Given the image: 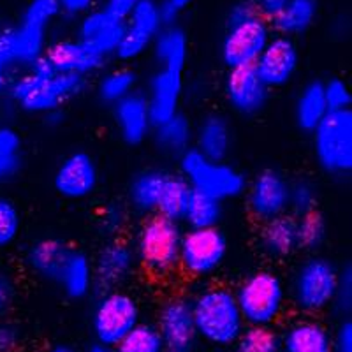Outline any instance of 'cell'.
<instances>
[{
  "mask_svg": "<svg viewBox=\"0 0 352 352\" xmlns=\"http://www.w3.org/2000/svg\"><path fill=\"white\" fill-rule=\"evenodd\" d=\"M85 88L87 78L56 72L43 56L36 64L18 72L6 94L21 111L44 116L60 111L69 100L81 96Z\"/></svg>",
  "mask_w": 352,
  "mask_h": 352,
  "instance_id": "6da1fadb",
  "label": "cell"
},
{
  "mask_svg": "<svg viewBox=\"0 0 352 352\" xmlns=\"http://www.w3.org/2000/svg\"><path fill=\"white\" fill-rule=\"evenodd\" d=\"M182 236V222L166 219L159 213L146 215L132 240L140 268L153 278H168L178 272Z\"/></svg>",
  "mask_w": 352,
  "mask_h": 352,
  "instance_id": "3957f363",
  "label": "cell"
},
{
  "mask_svg": "<svg viewBox=\"0 0 352 352\" xmlns=\"http://www.w3.org/2000/svg\"><path fill=\"white\" fill-rule=\"evenodd\" d=\"M159 11H160V18H162V23L166 25H176L178 23V18H180L182 11L180 9H176L175 6L169 4L168 0H159Z\"/></svg>",
  "mask_w": 352,
  "mask_h": 352,
  "instance_id": "f5cc1de1",
  "label": "cell"
},
{
  "mask_svg": "<svg viewBox=\"0 0 352 352\" xmlns=\"http://www.w3.org/2000/svg\"><path fill=\"white\" fill-rule=\"evenodd\" d=\"M155 326L166 352H194L199 338L188 298L173 296L166 300L159 308Z\"/></svg>",
  "mask_w": 352,
  "mask_h": 352,
  "instance_id": "4fadbf2b",
  "label": "cell"
},
{
  "mask_svg": "<svg viewBox=\"0 0 352 352\" xmlns=\"http://www.w3.org/2000/svg\"><path fill=\"white\" fill-rule=\"evenodd\" d=\"M192 188L187 184L180 173H166L164 185L160 190V199L157 204V212L159 215L166 219L182 222L184 219L185 208H187L188 199H190Z\"/></svg>",
  "mask_w": 352,
  "mask_h": 352,
  "instance_id": "1f68e13d",
  "label": "cell"
},
{
  "mask_svg": "<svg viewBox=\"0 0 352 352\" xmlns=\"http://www.w3.org/2000/svg\"><path fill=\"white\" fill-rule=\"evenodd\" d=\"M273 36L272 23L256 16L226 28L220 41V58L228 69L254 65Z\"/></svg>",
  "mask_w": 352,
  "mask_h": 352,
  "instance_id": "30bf717a",
  "label": "cell"
},
{
  "mask_svg": "<svg viewBox=\"0 0 352 352\" xmlns=\"http://www.w3.org/2000/svg\"><path fill=\"white\" fill-rule=\"evenodd\" d=\"M322 92H324L326 104L329 111H344L351 109L352 94L349 85L342 78H331L328 81H322Z\"/></svg>",
  "mask_w": 352,
  "mask_h": 352,
  "instance_id": "60d3db41",
  "label": "cell"
},
{
  "mask_svg": "<svg viewBox=\"0 0 352 352\" xmlns=\"http://www.w3.org/2000/svg\"><path fill=\"white\" fill-rule=\"evenodd\" d=\"M257 248L273 261H284L300 250L298 247L296 217L291 213L276 217L261 224L257 232Z\"/></svg>",
  "mask_w": 352,
  "mask_h": 352,
  "instance_id": "d4e9b609",
  "label": "cell"
},
{
  "mask_svg": "<svg viewBox=\"0 0 352 352\" xmlns=\"http://www.w3.org/2000/svg\"><path fill=\"white\" fill-rule=\"evenodd\" d=\"M234 144L231 120L220 113L203 116L194 127V148L213 160H226Z\"/></svg>",
  "mask_w": 352,
  "mask_h": 352,
  "instance_id": "cb8c5ba5",
  "label": "cell"
},
{
  "mask_svg": "<svg viewBox=\"0 0 352 352\" xmlns=\"http://www.w3.org/2000/svg\"><path fill=\"white\" fill-rule=\"evenodd\" d=\"M340 268L331 259L312 254L301 261L287 284L289 305L301 316H319L331 310Z\"/></svg>",
  "mask_w": 352,
  "mask_h": 352,
  "instance_id": "5b68a950",
  "label": "cell"
},
{
  "mask_svg": "<svg viewBox=\"0 0 352 352\" xmlns=\"http://www.w3.org/2000/svg\"><path fill=\"white\" fill-rule=\"evenodd\" d=\"M127 224V212L122 203H109L99 215V229L106 238H118Z\"/></svg>",
  "mask_w": 352,
  "mask_h": 352,
  "instance_id": "ab89813d",
  "label": "cell"
},
{
  "mask_svg": "<svg viewBox=\"0 0 352 352\" xmlns=\"http://www.w3.org/2000/svg\"><path fill=\"white\" fill-rule=\"evenodd\" d=\"M21 141L20 132L12 129L11 125H0V150L9 153H21Z\"/></svg>",
  "mask_w": 352,
  "mask_h": 352,
  "instance_id": "c3c4849f",
  "label": "cell"
},
{
  "mask_svg": "<svg viewBox=\"0 0 352 352\" xmlns=\"http://www.w3.org/2000/svg\"><path fill=\"white\" fill-rule=\"evenodd\" d=\"M282 352H333L331 329L316 316L291 320L280 333Z\"/></svg>",
  "mask_w": 352,
  "mask_h": 352,
  "instance_id": "603a6c76",
  "label": "cell"
},
{
  "mask_svg": "<svg viewBox=\"0 0 352 352\" xmlns=\"http://www.w3.org/2000/svg\"><path fill=\"white\" fill-rule=\"evenodd\" d=\"M180 175L196 192L208 194L220 201L241 197L247 188V176L226 160H213L196 148H188L178 157Z\"/></svg>",
  "mask_w": 352,
  "mask_h": 352,
  "instance_id": "8992f818",
  "label": "cell"
},
{
  "mask_svg": "<svg viewBox=\"0 0 352 352\" xmlns=\"http://www.w3.org/2000/svg\"><path fill=\"white\" fill-rule=\"evenodd\" d=\"M184 72L157 69L148 80V90L144 94L148 102L153 125L168 120L180 113L184 99Z\"/></svg>",
  "mask_w": 352,
  "mask_h": 352,
  "instance_id": "7402d4cb",
  "label": "cell"
},
{
  "mask_svg": "<svg viewBox=\"0 0 352 352\" xmlns=\"http://www.w3.org/2000/svg\"><path fill=\"white\" fill-rule=\"evenodd\" d=\"M222 217H224V201L192 190L182 222L187 226V229L219 228Z\"/></svg>",
  "mask_w": 352,
  "mask_h": 352,
  "instance_id": "d6a6232c",
  "label": "cell"
},
{
  "mask_svg": "<svg viewBox=\"0 0 352 352\" xmlns=\"http://www.w3.org/2000/svg\"><path fill=\"white\" fill-rule=\"evenodd\" d=\"M298 247L305 252L316 254L328 238V222L324 215L317 210L308 212L305 215L296 217Z\"/></svg>",
  "mask_w": 352,
  "mask_h": 352,
  "instance_id": "e575fe53",
  "label": "cell"
},
{
  "mask_svg": "<svg viewBox=\"0 0 352 352\" xmlns=\"http://www.w3.org/2000/svg\"><path fill=\"white\" fill-rule=\"evenodd\" d=\"M168 2H169V4H173V6H175L176 9H180V11L184 12L185 9L188 8V6L192 4L194 0H168Z\"/></svg>",
  "mask_w": 352,
  "mask_h": 352,
  "instance_id": "6f0895ef",
  "label": "cell"
},
{
  "mask_svg": "<svg viewBox=\"0 0 352 352\" xmlns=\"http://www.w3.org/2000/svg\"><path fill=\"white\" fill-rule=\"evenodd\" d=\"M222 90L229 108L241 116L259 115L268 104L270 88L254 65L228 69Z\"/></svg>",
  "mask_w": 352,
  "mask_h": 352,
  "instance_id": "2e32d148",
  "label": "cell"
},
{
  "mask_svg": "<svg viewBox=\"0 0 352 352\" xmlns=\"http://www.w3.org/2000/svg\"><path fill=\"white\" fill-rule=\"evenodd\" d=\"M234 352H282L280 331L275 326H245L234 342Z\"/></svg>",
  "mask_w": 352,
  "mask_h": 352,
  "instance_id": "d590c367",
  "label": "cell"
},
{
  "mask_svg": "<svg viewBox=\"0 0 352 352\" xmlns=\"http://www.w3.org/2000/svg\"><path fill=\"white\" fill-rule=\"evenodd\" d=\"M159 69L184 72L188 60V36L180 25H166L159 30L150 48Z\"/></svg>",
  "mask_w": 352,
  "mask_h": 352,
  "instance_id": "484cf974",
  "label": "cell"
},
{
  "mask_svg": "<svg viewBox=\"0 0 352 352\" xmlns=\"http://www.w3.org/2000/svg\"><path fill=\"white\" fill-rule=\"evenodd\" d=\"M23 345V331L16 322L0 319V352H20Z\"/></svg>",
  "mask_w": 352,
  "mask_h": 352,
  "instance_id": "ee69618b",
  "label": "cell"
},
{
  "mask_svg": "<svg viewBox=\"0 0 352 352\" xmlns=\"http://www.w3.org/2000/svg\"><path fill=\"white\" fill-rule=\"evenodd\" d=\"M58 287L62 289L65 296L72 301L87 300L96 289V278H94V261L85 252L74 248L65 264L64 273L60 276Z\"/></svg>",
  "mask_w": 352,
  "mask_h": 352,
  "instance_id": "83f0119b",
  "label": "cell"
},
{
  "mask_svg": "<svg viewBox=\"0 0 352 352\" xmlns=\"http://www.w3.org/2000/svg\"><path fill=\"white\" fill-rule=\"evenodd\" d=\"M197 338L215 347H232L245 329L234 289L206 285L190 300Z\"/></svg>",
  "mask_w": 352,
  "mask_h": 352,
  "instance_id": "7a4b0ae2",
  "label": "cell"
},
{
  "mask_svg": "<svg viewBox=\"0 0 352 352\" xmlns=\"http://www.w3.org/2000/svg\"><path fill=\"white\" fill-rule=\"evenodd\" d=\"M287 2L289 0H254L259 16H263L264 20L268 21H272L275 16H278V12L285 8Z\"/></svg>",
  "mask_w": 352,
  "mask_h": 352,
  "instance_id": "f907efd6",
  "label": "cell"
},
{
  "mask_svg": "<svg viewBox=\"0 0 352 352\" xmlns=\"http://www.w3.org/2000/svg\"><path fill=\"white\" fill-rule=\"evenodd\" d=\"M164 27L159 0H140L125 16V28L115 56L122 62H134L150 52L160 28Z\"/></svg>",
  "mask_w": 352,
  "mask_h": 352,
  "instance_id": "7c38bea8",
  "label": "cell"
},
{
  "mask_svg": "<svg viewBox=\"0 0 352 352\" xmlns=\"http://www.w3.org/2000/svg\"><path fill=\"white\" fill-rule=\"evenodd\" d=\"M166 173L168 171L164 169L148 168L134 175L127 190L129 204L134 212L141 213V215H152L157 212Z\"/></svg>",
  "mask_w": 352,
  "mask_h": 352,
  "instance_id": "f1b7e54d",
  "label": "cell"
},
{
  "mask_svg": "<svg viewBox=\"0 0 352 352\" xmlns=\"http://www.w3.org/2000/svg\"><path fill=\"white\" fill-rule=\"evenodd\" d=\"M97 0H58L60 12L69 18H81L85 12L96 8Z\"/></svg>",
  "mask_w": 352,
  "mask_h": 352,
  "instance_id": "681fc988",
  "label": "cell"
},
{
  "mask_svg": "<svg viewBox=\"0 0 352 352\" xmlns=\"http://www.w3.org/2000/svg\"><path fill=\"white\" fill-rule=\"evenodd\" d=\"M85 352H115V347L111 345H106V344H100V342H92V344L88 345L85 349Z\"/></svg>",
  "mask_w": 352,
  "mask_h": 352,
  "instance_id": "11a10c76",
  "label": "cell"
},
{
  "mask_svg": "<svg viewBox=\"0 0 352 352\" xmlns=\"http://www.w3.org/2000/svg\"><path fill=\"white\" fill-rule=\"evenodd\" d=\"M141 322V307L124 289L100 292L90 316V329L100 344L115 347L129 331Z\"/></svg>",
  "mask_w": 352,
  "mask_h": 352,
  "instance_id": "ba28073f",
  "label": "cell"
},
{
  "mask_svg": "<svg viewBox=\"0 0 352 352\" xmlns=\"http://www.w3.org/2000/svg\"><path fill=\"white\" fill-rule=\"evenodd\" d=\"M99 185V168L90 153L72 152L53 173V187L64 199L81 201L92 196Z\"/></svg>",
  "mask_w": 352,
  "mask_h": 352,
  "instance_id": "9a60e30c",
  "label": "cell"
},
{
  "mask_svg": "<svg viewBox=\"0 0 352 352\" xmlns=\"http://www.w3.org/2000/svg\"><path fill=\"white\" fill-rule=\"evenodd\" d=\"M41 352H78V351L67 344H55V345H52V347L44 349V351H41Z\"/></svg>",
  "mask_w": 352,
  "mask_h": 352,
  "instance_id": "9f6ffc18",
  "label": "cell"
},
{
  "mask_svg": "<svg viewBox=\"0 0 352 352\" xmlns=\"http://www.w3.org/2000/svg\"><path fill=\"white\" fill-rule=\"evenodd\" d=\"M140 0H104V8L108 11H111L113 14H116L118 18L127 16L129 12L132 11V8L138 4Z\"/></svg>",
  "mask_w": 352,
  "mask_h": 352,
  "instance_id": "816d5d0a",
  "label": "cell"
},
{
  "mask_svg": "<svg viewBox=\"0 0 352 352\" xmlns=\"http://www.w3.org/2000/svg\"><path fill=\"white\" fill-rule=\"evenodd\" d=\"M115 352H166L162 338L155 324L140 322L136 328L129 331L118 344Z\"/></svg>",
  "mask_w": 352,
  "mask_h": 352,
  "instance_id": "8d00e7d4",
  "label": "cell"
},
{
  "mask_svg": "<svg viewBox=\"0 0 352 352\" xmlns=\"http://www.w3.org/2000/svg\"><path fill=\"white\" fill-rule=\"evenodd\" d=\"M291 180L278 169H263L247 184L243 196L247 208L257 222H268L289 213Z\"/></svg>",
  "mask_w": 352,
  "mask_h": 352,
  "instance_id": "8fae6325",
  "label": "cell"
},
{
  "mask_svg": "<svg viewBox=\"0 0 352 352\" xmlns=\"http://www.w3.org/2000/svg\"><path fill=\"white\" fill-rule=\"evenodd\" d=\"M328 113L329 109L326 104L324 92H322V81L312 80L303 85L294 100V122L298 129L312 134L314 129Z\"/></svg>",
  "mask_w": 352,
  "mask_h": 352,
  "instance_id": "4dcf8cb0",
  "label": "cell"
},
{
  "mask_svg": "<svg viewBox=\"0 0 352 352\" xmlns=\"http://www.w3.org/2000/svg\"><path fill=\"white\" fill-rule=\"evenodd\" d=\"M138 74L129 67H116L106 71L97 83V97L100 102L113 106L118 100L125 99L132 92H136Z\"/></svg>",
  "mask_w": 352,
  "mask_h": 352,
  "instance_id": "836d02e7",
  "label": "cell"
},
{
  "mask_svg": "<svg viewBox=\"0 0 352 352\" xmlns=\"http://www.w3.org/2000/svg\"><path fill=\"white\" fill-rule=\"evenodd\" d=\"M352 307V272L351 266L340 268V276H338V287H336L335 303L333 310L340 312L342 316H347Z\"/></svg>",
  "mask_w": 352,
  "mask_h": 352,
  "instance_id": "7bdbcfd3",
  "label": "cell"
},
{
  "mask_svg": "<svg viewBox=\"0 0 352 352\" xmlns=\"http://www.w3.org/2000/svg\"><path fill=\"white\" fill-rule=\"evenodd\" d=\"M21 212L14 201L0 196V248L11 247L21 231Z\"/></svg>",
  "mask_w": 352,
  "mask_h": 352,
  "instance_id": "f35d334b",
  "label": "cell"
},
{
  "mask_svg": "<svg viewBox=\"0 0 352 352\" xmlns=\"http://www.w3.org/2000/svg\"><path fill=\"white\" fill-rule=\"evenodd\" d=\"M21 168H23L21 153H9L0 150V185L14 180Z\"/></svg>",
  "mask_w": 352,
  "mask_h": 352,
  "instance_id": "bcb514c9",
  "label": "cell"
},
{
  "mask_svg": "<svg viewBox=\"0 0 352 352\" xmlns=\"http://www.w3.org/2000/svg\"><path fill=\"white\" fill-rule=\"evenodd\" d=\"M229 254V240L220 228L187 229L180 245L178 270L194 280H206L220 272Z\"/></svg>",
  "mask_w": 352,
  "mask_h": 352,
  "instance_id": "9c48e42d",
  "label": "cell"
},
{
  "mask_svg": "<svg viewBox=\"0 0 352 352\" xmlns=\"http://www.w3.org/2000/svg\"><path fill=\"white\" fill-rule=\"evenodd\" d=\"M333 336V352H352V322L344 319L336 326Z\"/></svg>",
  "mask_w": 352,
  "mask_h": 352,
  "instance_id": "7dc6e473",
  "label": "cell"
},
{
  "mask_svg": "<svg viewBox=\"0 0 352 352\" xmlns=\"http://www.w3.org/2000/svg\"><path fill=\"white\" fill-rule=\"evenodd\" d=\"M4 25H2V21H0V34H2V30H4Z\"/></svg>",
  "mask_w": 352,
  "mask_h": 352,
  "instance_id": "680465c9",
  "label": "cell"
},
{
  "mask_svg": "<svg viewBox=\"0 0 352 352\" xmlns=\"http://www.w3.org/2000/svg\"><path fill=\"white\" fill-rule=\"evenodd\" d=\"M72 250L74 247L62 238H41L27 248L25 264L36 278L58 285Z\"/></svg>",
  "mask_w": 352,
  "mask_h": 352,
  "instance_id": "44dd1931",
  "label": "cell"
},
{
  "mask_svg": "<svg viewBox=\"0 0 352 352\" xmlns=\"http://www.w3.org/2000/svg\"><path fill=\"white\" fill-rule=\"evenodd\" d=\"M256 16H259V12H257L254 0H236V2L228 9V14H226V27L243 23V21L252 20V18Z\"/></svg>",
  "mask_w": 352,
  "mask_h": 352,
  "instance_id": "f6af8a7d",
  "label": "cell"
},
{
  "mask_svg": "<svg viewBox=\"0 0 352 352\" xmlns=\"http://www.w3.org/2000/svg\"><path fill=\"white\" fill-rule=\"evenodd\" d=\"M314 155L326 175L342 178L352 169V111H329L312 131Z\"/></svg>",
  "mask_w": 352,
  "mask_h": 352,
  "instance_id": "52a82bcc",
  "label": "cell"
},
{
  "mask_svg": "<svg viewBox=\"0 0 352 352\" xmlns=\"http://www.w3.org/2000/svg\"><path fill=\"white\" fill-rule=\"evenodd\" d=\"M234 296L247 326H275L289 307L287 282L270 268L245 275L234 287Z\"/></svg>",
  "mask_w": 352,
  "mask_h": 352,
  "instance_id": "277c9868",
  "label": "cell"
},
{
  "mask_svg": "<svg viewBox=\"0 0 352 352\" xmlns=\"http://www.w3.org/2000/svg\"><path fill=\"white\" fill-rule=\"evenodd\" d=\"M150 138L162 153L169 157H180L194 146V124L187 115L176 113L168 120L153 125Z\"/></svg>",
  "mask_w": 352,
  "mask_h": 352,
  "instance_id": "4316f807",
  "label": "cell"
},
{
  "mask_svg": "<svg viewBox=\"0 0 352 352\" xmlns=\"http://www.w3.org/2000/svg\"><path fill=\"white\" fill-rule=\"evenodd\" d=\"M18 300V280L9 270L0 268V319H8Z\"/></svg>",
  "mask_w": 352,
  "mask_h": 352,
  "instance_id": "b9f144b4",
  "label": "cell"
},
{
  "mask_svg": "<svg viewBox=\"0 0 352 352\" xmlns=\"http://www.w3.org/2000/svg\"><path fill=\"white\" fill-rule=\"evenodd\" d=\"M44 58L55 69L56 72L76 74V76L88 78L104 69L106 58L87 43L74 37V39H58L48 44Z\"/></svg>",
  "mask_w": 352,
  "mask_h": 352,
  "instance_id": "ac0fdd59",
  "label": "cell"
},
{
  "mask_svg": "<svg viewBox=\"0 0 352 352\" xmlns=\"http://www.w3.org/2000/svg\"><path fill=\"white\" fill-rule=\"evenodd\" d=\"M319 16L317 0H289L285 8L270 23L276 34L287 37H300L307 34Z\"/></svg>",
  "mask_w": 352,
  "mask_h": 352,
  "instance_id": "f546056e",
  "label": "cell"
},
{
  "mask_svg": "<svg viewBox=\"0 0 352 352\" xmlns=\"http://www.w3.org/2000/svg\"><path fill=\"white\" fill-rule=\"evenodd\" d=\"M113 118L118 136L125 144L138 146L152 136L153 120L143 92L136 90L113 104Z\"/></svg>",
  "mask_w": 352,
  "mask_h": 352,
  "instance_id": "ffe728a7",
  "label": "cell"
},
{
  "mask_svg": "<svg viewBox=\"0 0 352 352\" xmlns=\"http://www.w3.org/2000/svg\"><path fill=\"white\" fill-rule=\"evenodd\" d=\"M140 268L131 241L111 238L94 259V278L99 292L122 289Z\"/></svg>",
  "mask_w": 352,
  "mask_h": 352,
  "instance_id": "5bb4252c",
  "label": "cell"
},
{
  "mask_svg": "<svg viewBox=\"0 0 352 352\" xmlns=\"http://www.w3.org/2000/svg\"><path fill=\"white\" fill-rule=\"evenodd\" d=\"M254 67L270 90L287 87L300 69V50L296 41L292 37L273 34Z\"/></svg>",
  "mask_w": 352,
  "mask_h": 352,
  "instance_id": "e0dca14e",
  "label": "cell"
},
{
  "mask_svg": "<svg viewBox=\"0 0 352 352\" xmlns=\"http://www.w3.org/2000/svg\"><path fill=\"white\" fill-rule=\"evenodd\" d=\"M44 118H46V124H48L50 127L60 125L62 122H64V115H62V109H60V111L48 113V115H44Z\"/></svg>",
  "mask_w": 352,
  "mask_h": 352,
  "instance_id": "db71d44e",
  "label": "cell"
},
{
  "mask_svg": "<svg viewBox=\"0 0 352 352\" xmlns=\"http://www.w3.org/2000/svg\"><path fill=\"white\" fill-rule=\"evenodd\" d=\"M319 203V188L308 178H298L291 182L289 188V213L294 217H301L308 212L317 210Z\"/></svg>",
  "mask_w": 352,
  "mask_h": 352,
  "instance_id": "74e56055",
  "label": "cell"
},
{
  "mask_svg": "<svg viewBox=\"0 0 352 352\" xmlns=\"http://www.w3.org/2000/svg\"><path fill=\"white\" fill-rule=\"evenodd\" d=\"M125 20L113 14L111 11L100 6L85 12L78 23V39L87 43L90 48L104 55L106 58L115 55L122 36H124Z\"/></svg>",
  "mask_w": 352,
  "mask_h": 352,
  "instance_id": "d6986e66",
  "label": "cell"
}]
</instances>
